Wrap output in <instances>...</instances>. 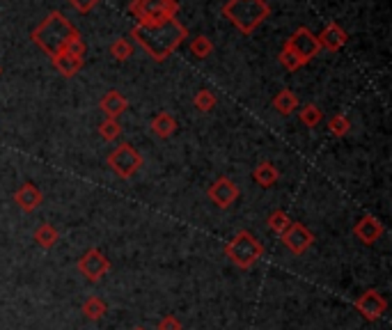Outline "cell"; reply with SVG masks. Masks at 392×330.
<instances>
[{
	"instance_id": "1",
	"label": "cell",
	"mask_w": 392,
	"mask_h": 330,
	"mask_svg": "<svg viewBox=\"0 0 392 330\" xmlns=\"http://www.w3.org/2000/svg\"><path fill=\"white\" fill-rule=\"evenodd\" d=\"M131 37H136V41L154 62H165L183 44L188 32L174 16V19H165L158 23H136L131 30Z\"/></svg>"
},
{
	"instance_id": "2",
	"label": "cell",
	"mask_w": 392,
	"mask_h": 330,
	"mask_svg": "<svg viewBox=\"0 0 392 330\" xmlns=\"http://www.w3.org/2000/svg\"><path fill=\"white\" fill-rule=\"evenodd\" d=\"M74 32H76V28L71 26V21L66 19L62 12H51L35 30L30 32V37L41 51L53 57L62 51L66 39H69Z\"/></svg>"
},
{
	"instance_id": "3",
	"label": "cell",
	"mask_w": 392,
	"mask_h": 330,
	"mask_svg": "<svg viewBox=\"0 0 392 330\" xmlns=\"http://www.w3.org/2000/svg\"><path fill=\"white\" fill-rule=\"evenodd\" d=\"M223 16L234 23L244 35H253L271 16V7L264 0H227L223 5Z\"/></svg>"
},
{
	"instance_id": "4",
	"label": "cell",
	"mask_w": 392,
	"mask_h": 330,
	"mask_svg": "<svg viewBox=\"0 0 392 330\" xmlns=\"http://www.w3.org/2000/svg\"><path fill=\"white\" fill-rule=\"evenodd\" d=\"M225 254H227L230 261L237 264L239 268H250L264 257V245L244 229V232H239L227 245H225Z\"/></svg>"
},
{
	"instance_id": "5",
	"label": "cell",
	"mask_w": 392,
	"mask_h": 330,
	"mask_svg": "<svg viewBox=\"0 0 392 330\" xmlns=\"http://www.w3.org/2000/svg\"><path fill=\"white\" fill-rule=\"evenodd\" d=\"M129 12L136 16L138 23H158L174 19L179 12L177 0H131Z\"/></svg>"
},
{
	"instance_id": "6",
	"label": "cell",
	"mask_w": 392,
	"mask_h": 330,
	"mask_svg": "<svg viewBox=\"0 0 392 330\" xmlns=\"http://www.w3.org/2000/svg\"><path fill=\"white\" fill-rule=\"evenodd\" d=\"M108 165H111V170L118 177L131 179L140 168H143V154H140L133 145L122 143L108 154Z\"/></svg>"
},
{
	"instance_id": "7",
	"label": "cell",
	"mask_w": 392,
	"mask_h": 330,
	"mask_svg": "<svg viewBox=\"0 0 392 330\" xmlns=\"http://www.w3.org/2000/svg\"><path fill=\"white\" fill-rule=\"evenodd\" d=\"M285 48L298 60V64H307L310 60H314L316 55H319V41H316V35L310 28H298L294 35L287 39Z\"/></svg>"
},
{
	"instance_id": "8",
	"label": "cell",
	"mask_w": 392,
	"mask_h": 330,
	"mask_svg": "<svg viewBox=\"0 0 392 330\" xmlns=\"http://www.w3.org/2000/svg\"><path fill=\"white\" fill-rule=\"evenodd\" d=\"M78 271L90 280V282H99V280L111 271V259H108L99 248H90L78 261Z\"/></svg>"
},
{
	"instance_id": "9",
	"label": "cell",
	"mask_w": 392,
	"mask_h": 330,
	"mask_svg": "<svg viewBox=\"0 0 392 330\" xmlns=\"http://www.w3.org/2000/svg\"><path fill=\"white\" fill-rule=\"evenodd\" d=\"M206 195H209V200L216 206H220V209H227V206H232V204L239 200L241 191H239V186L232 179L220 177V179H216L214 184L209 186Z\"/></svg>"
},
{
	"instance_id": "10",
	"label": "cell",
	"mask_w": 392,
	"mask_h": 330,
	"mask_svg": "<svg viewBox=\"0 0 392 330\" xmlns=\"http://www.w3.org/2000/svg\"><path fill=\"white\" fill-rule=\"evenodd\" d=\"M356 308H358V312H360V315L367 321H379L383 315H386L388 301L383 299L381 292H377V289H367L360 299L356 301Z\"/></svg>"
},
{
	"instance_id": "11",
	"label": "cell",
	"mask_w": 392,
	"mask_h": 330,
	"mask_svg": "<svg viewBox=\"0 0 392 330\" xmlns=\"http://www.w3.org/2000/svg\"><path fill=\"white\" fill-rule=\"evenodd\" d=\"M282 243H285L294 254H303L307 248L314 243V234L303 225V222H291L287 227V232L282 234Z\"/></svg>"
},
{
	"instance_id": "12",
	"label": "cell",
	"mask_w": 392,
	"mask_h": 330,
	"mask_svg": "<svg viewBox=\"0 0 392 330\" xmlns=\"http://www.w3.org/2000/svg\"><path fill=\"white\" fill-rule=\"evenodd\" d=\"M383 232H386V227H383V222L374 216H363L354 227L356 238H360L365 245H374L383 236Z\"/></svg>"
},
{
	"instance_id": "13",
	"label": "cell",
	"mask_w": 392,
	"mask_h": 330,
	"mask_svg": "<svg viewBox=\"0 0 392 330\" xmlns=\"http://www.w3.org/2000/svg\"><path fill=\"white\" fill-rule=\"evenodd\" d=\"M316 41H319V48H323V51L335 53L349 41V35H346L344 28L337 26V23H328V26L323 28L321 35L316 37Z\"/></svg>"
},
{
	"instance_id": "14",
	"label": "cell",
	"mask_w": 392,
	"mask_h": 330,
	"mask_svg": "<svg viewBox=\"0 0 392 330\" xmlns=\"http://www.w3.org/2000/svg\"><path fill=\"white\" fill-rule=\"evenodd\" d=\"M41 191L35 186V184H21L19 188H16V193H14V202L19 204V209L21 211H26V213H32V211H37L39 209V204H41Z\"/></svg>"
},
{
	"instance_id": "15",
	"label": "cell",
	"mask_w": 392,
	"mask_h": 330,
	"mask_svg": "<svg viewBox=\"0 0 392 330\" xmlns=\"http://www.w3.org/2000/svg\"><path fill=\"white\" fill-rule=\"evenodd\" d=\"M99 108L106 113V117L120 120V115L129 108V101L122 92H118V89H111V92H106L102 101H99Z\"/></svg>"
},
{
	"instance_id": "16",
	"label": "cell",
	"mask_w": 392,
	"mask_h": 330,
	"mask_svg": "<svg viewBox=\"0 0 392 330\" xmlns=\"http://www.w3.org/2000/svg\"><path fill=\"white\" fill-rule=\"evenodd\" d=\"M51 62H53V69H55L57 73H60V76H64V78L76 76V73L83 69V57H74V55L64 53V51H60L57 55H53Z\"/></svg>"
},
{
	"instance_id": "17",
	"label": "cell",
	"mask_w": 392,
	"mask_h": 330,
	"mask_svg": "<svg viewBox=\"0 0 392 330\" xmlns=\"http://www.w3.org/2000/svg\"><path fill=\"white\" fill-rule=\"evenodd\" d=\"M278 177H280V172H278V168H275V165H273L271 161H262V163L253 170L255 184L262 186V188L275 186V181H278Z\"/></svg>"
},
{
	"instance_id": "18",
	"label": "cell",
	"mask_w": 392,
	"mask_h": 330,
	"mask_svg": "<svg viewBox=\"0 0 392 330\" xmlns=\"http://www.w3.org/2000/svg\"><path fill=\"white\" fill-rule=\"evenodd\" d=\"M149 127H152V131L158 138L165 140V138H170L174 131H177V120H174L170 113L161 110V113H156L152 117V124H149Z\"/></svg>"
},
{
	"instance_id": "19",
	"label": "cell",
	"mask_w": 392,
	"mask_h": 330,
	"mask_svg": "<svg viewBox=\"0 0 392 330\" xmlns=\"http://www.w3.org/2000/svg\"><path fill=\"white\" fill-rule=\"evenodd\" d=\"M273 108L278 110L280 115H285V117H287V115H291V113H294V110L298 108V96H296L294 92H291L289 87L280 89V92L273 96Z\"/></svg>"
},
{
	"instance_id": "20",
	"label": "cell",
	"mask_w": 392,
	"mask_h": 330,
	"mask_svg": "<svg viewBox=\"0 0 392 330\" xmlns=\"http://www.w3.org/2000/svg\"><path fill=\"white\" fill-rule=\"evenodd\" d=\"M57 238H60V232H57L51 222H41V225L35 229V241H37V245L44 248V250H51V248L57 243Z\"/></svg>"
},
{
	"instance_id": "21",
	"label": "cell",
	"mask_w": 392,
	"mask_h": 330,
	"mask_svg": "<svg viewBox=\"0 0 392 330\" xmlns=\"http://www.w3.org/2000/svg\"><path fill=\"white\" fill-rule=\"evenodd\" d=\"M108 312V305L99 299V296H90V299L83 303V315H85L90 321H99Z\"/></svg>"
},
{
	"instance_id": "22",
	"label": "cell",
	"mask_w": 392,
	"mask_h": 330,
	"mask_svg": "<svg viewBox=\"0 0 392 330\" xmlns=\"http://www.w3.org/2000/svg\"><path fill=\"white\" fill-rule=\"evenodd\" d=\"M298 120H301L307 129H314V127H319L321 120H323V113L319 110V106H314V103H305L301 113H298Z\"/></svg>"
},
{
	"instance_id": "23",
	"label": "cell",
	"mask_w": 392,
	"mask_h": 330,
	"mask_svg": "<svg viewBox=\"0 0 392 330\" xmlns=\"http://www.w3.org/2000/svg\"><path fill=\"white\" fill-rule=\"evenodd\" d=\"M190 53H193L197 60H204V57H209L214 53V41L204 35H197L190 39Z\"/></svg>"
},
{
	"instance_id": "24",
	"label": "cell",
	"mask_w": 392,
	"mask_h": 330,
	"mask_svg": "<svg viewBox=\"0 0 392 330\" xmlns=\"http://www.w3.org/2000/svg\"><path fill=\"white\" fill-rule=\"evenodd\" d=\"M269 227H271V232H275L278 236H282L287 232V227L291 225V220H289V216L282 209H275V211H271L269 213Z\"/></svg>"
},
{
	"instance_id": "25",
	"label": "cell",
	"mask_w": 392,
	"mask_h": 330,
	"mask_svg": "<svg viewBox=\"0 0 392 330\" xmlns=\"http://www.w3.org/2000/svg\"><path fill=\"white\" fill-rule=\"evenodd\" d=\"M216 103H218V99L211 92V89H200L193 99V106L200 113H211L216 108Z\"/></svg>"
},
{
	"instance_id": "26",
	"label": "cell",
	"mask_w": 392,
	"mask_h": 330,
	"mask_svg": "<svg viewBox=\"0 0 392 330\" xmlns=\"http://www.w3.org/2000/svg\"><path fill=\"white\" fill-rule=\"evenodd\" d=\"M99 136H102L106 143H113V140H118L122 136V127L118 120H111L106 117L102 124H99Z\"/></svg>"
},
{
	"instance_id": "27",
	"label": "cell",
	"mask_w": 392,
	"mask_h": 330,
	"mask_svg": "<svg viewBox=\"0 0 392 330\" xmlns=\"http://www.w3.org/2000/svg\"><path fill=\"white\" fill-rule=\"evenodd\" d=\"M111 55L115 57L118 62H127L129 57L133 55V46L129 39H115L111 44Z\"/></svg>"
},
{
	"instance_id": "28",
	"label": "cell",
	"mask_w": 392,
	"mask_h": 330,
	"mask_svg": "<svg viewBox=\"0 0 392 330\" xmlns=\"http://www.w3.org/2000/svg\"><path fill=\"white\" fill-rule=\"evenodd\" d=\"M328 129L335 138H344L349 134V129H351V122H349L346 115H332L328 120Z\"/></svg>"
},
{
	"instance_id": "29",
	"label": "cell",
	"mask_w": 392,
	"mask_h": 330,
	"mask_svg": "<svg viewBox=\"0 0 392 330\" xmlns=\"http://www.w3.org/2000/svg\"><path fill=\"white\" fill-rule=\"evenodd\" d=\"M62 51L69 53V55H74V57H83V55H85V41H83V37H80L78 30L74 32V35H71L69 39H66V44H64Z\"/></svg>"
},
{
	"instance_id": "30",
	"label": "cell",
	"mask_w": 392,
	"mask_h": 330,
	"mask_svg": "<svg viewBox=\"0 0 392 330\" xmlns=\"http://www.w3.org/2000/svg\"><path fill=\"white\" fill-rule=\"evenodd\" d=\"M66 3H69L78 14H88L99 5V0H66Z\"/></svg>"
},
{
	"instance_id": "31",
	"label": "cell",
	"mask_w": 392,
	"mask_h": 330,
	"mask_svg": "<svg viewBox=\"0 0 392 330\" xmlns=\"http://www.w3.org/2000/svg\"><path fill=\"white\" fill-rule=\"evenodd\" d=\"M158 330H181V321H179L177 317L168 315V317L161 319V324H158Z\"/></svg>"
},
{
	"instance_id": "32",
	"label": "cell",
	"mask_w": 392,
	"mask_h": 330,
	"mask_svg": "<svg viewBox=\"0 0 392 330\" xmlns=\"http://www.w3.org/2000/svg\"><path fill=\"white\" fill-rule=\"evenodd\" d=\"M133 330H145V328H133Z\"/></svg>"
},
{
	"instance_id": "33",
	"label": "cell",
	"mask_w": 392,
	"mask_h": 330,
	"mask_svg": "<svg viewBox=\"0 0 392 330\" xmlns=\"http://www.w3.org/2000/svg\"><path fill=\"white\" fill-rule=\"evenodd\" d=\"M0 73H3V69H0Z\"/></svg>"
}]
</instances>
